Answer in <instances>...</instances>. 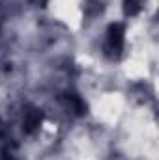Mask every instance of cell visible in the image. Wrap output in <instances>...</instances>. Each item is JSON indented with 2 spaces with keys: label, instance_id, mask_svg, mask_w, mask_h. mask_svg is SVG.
<instances>
[{
  "label": "cell",
  "instance_id": "obj_1",
  "mask_svg": "<svg viewBox=\"0 0 159 160\" xmlns=\"http://www.w3.org/2000/svg\"><path fill=\"white\" fill-rule=\"evenodd\" d=\"M123 34H125V32H123V24L114 22V24L109 26L105 48H107V54H109L111 58H118L120 56V52H122V48H123Z\"/></svg>",
  "mask_w": 159,
  "mask_h": 160
},
{
  "label": "cell",
  "instance_id": "obj_2",
  "mask_svg": "<svg viewBox=\"0 0 159 160\" xmlns=\"http://www.w3.org/2000/svg\"><path fill=\"white\" fill-rule=\"evenodd\" d=\"M40 123H41V112L38 108L30 106V108L25 110V114H23V130L26 134H32L40 127Z\"/></svg>",
  "mask_w": 159,
  "mask_h": 160
},
{
  "label": "cell",
  "instance_id": "obj_3",
  "mask_svg": "<svg viewBox=\"0 0 159 160\" xmlns=\"http://www.w3.org/2000/svg\"><path fill=\"white\" fill-rule=\"evenodd\" d=\"M64 102H66V106H68L69 110H73L77 116H82V114L86 112V104H84V101L80 99L77 93H66Z\"/></svg>",
  "mask_w": 159,
  "mask_h": 160
},
{
  "label": "cell",
  "instance_id": "obj_4",
  "mask_svg": "<svg viewBox=\"0 0 159 160\" xmlns=\"http://www.w3.org/2000/svg\"><path fill=\"white\" fill-rule=\"evenodd\" d=\"M142 9V0H123V13L127 17H135Z\"/></svg>",
  "mask_w": 159,
  "mask_h": 160
},
{
  "label": "cell",
  "instance_id": "obj_5",
  "mask_svg": "<svg viewBox=\"0 0 159 160\" xmlns=\"http://www.w3.org/2000/svg\"><path fill=\"white\" fill-rule=\"evenodd\" d=\"M32 4H36V6H45L47 4V0H30Z\"/></svg>",
  "mask_w": 159,
  "mask_h": 160
}]
</instances>
